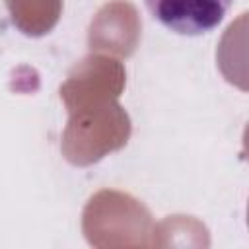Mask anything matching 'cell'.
Listing matches in <instances>:
<instances>
[{"mask_svg":"<svg viewBox=\"0 0 249 249\" xmlns=\"http://www.w3.org/2000/svg\"><path fill=\"white\" fill-rule=\"evenodd\" d=\"M124 66L119 60L89 54L70 70L58 93L68 113H74L117 101L124 89Z\"/></svg>","mask_w":249,"mask_h":249,"instance_id":"7a4b0ae2","label":"cell"},{"mask_svg":"<svg viewBox=\"0 0 249 249\" xmlns=\"http://www.w3.org/2000/svg\"><path fill=\"white\" fill-rule=\"evenodd\" d=\"M12 23L29 37L49 33L60 19L62 0H4Z\"/></svg>","mask_w":249,"mask_h":249,"instance_id":"5b68a950","label":"cell"},{"mask_svg":"<svg viewBox=\"0 0 249 249\" xmlns=\"http://www.w3.org/2000/svg\"><path fill=\"white\" fill-rule=\"evenodd\" d=\"M140 39V19L136 8L126 0L105 4L89 25V49L117 56H130Z\"/></svg>","mask_w":249,"mask_h":249,"instance_id":"3957f363","label":"cell"},{"mask_svg":"<svg viewBox=\"0 0 249 249\" xmlns=\"http://www.w3.org/2000/svg\"><path fill=\"white\" fill-rule=\"evenodd\" d=\"M130 130L128 113L117 101H111L101 107L70 113L60 148L72 165H91L126 146Z\"/></svg>","mask_w":249,"mask_h":249,"instance_id":"6da1fadb","label":"cell"},{"mask_svg":"<svg viewBox=\"0 0 249 249\" xmlns=\"http://www.w3.org/2000/svg\"><path fill=\"white\" fill-rule=\"evenodd\" d=\"M150 14L169 31L202 35L218 27L231 0H144Z\"/></svg>","mask_w":249,"mask_h":249,"instance_id":"277c9868","label":"cell"}]
</instances>
